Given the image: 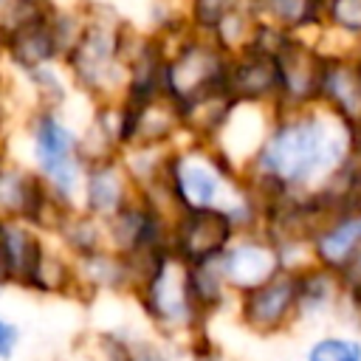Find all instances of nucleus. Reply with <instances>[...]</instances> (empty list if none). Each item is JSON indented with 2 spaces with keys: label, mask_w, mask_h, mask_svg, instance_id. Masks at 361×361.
Wrapping results in <instances>:
<instances>
[{
  "label": "nucleus",
  "mask_w": 361,
  "mask_h": 361,
  "mask_svg": "<svg viewBox=\"0 0 361 361\" xmlns=\"http://www.w3.org/2000/svg\"><path fill=\"white\" fill-rule=\"evenodd\" d=\"M189 361H223V355L217 353V347H212L209 341H206V333L203 336H197L192 344H189Z\"/></svg>",
  "instance_id": "20"
},
{
  "label": "nucleus",
  "mask_w": 361,
  "mask_h": 361,
  "mask_svg": "<svg viewBox=\"0 0 361 361\" xmlns=\"http://www.w3.org/2000/svg\"><path fill=\"white\" fill-rule=\"evenodd\" d=\"M279 68V99L276 110H305L319 104V82L324 51L316 39L285 37L274 51Z\"/></svg>",
  "instance_id": "6"
},
{
  "label": "nucleus",
  "mask_w": 361,
  "mask_h": 361,
  "mask_svg": "<svg viewBox=\"0 0 361 361\" xmlns=\"http://www.w3.org/2000/svg\"><path fill=\"white\" fill-rule=\"evenodd\" d=\"M237 234L240 228L226 209H183L172 223L169 251L186 265H203L220 259Z\"/></svg>",
  "instance_id": "5"
},
{
  "label": "nucleus",
  "mask_w": 361,
  "mask_h": 361,
  "mask_svg": "<svg viewBox=\"0 0 361 361\" xmlns=\"http://www.w3.org/2000/svg\"><path fill=\"white\" fill-rule=\"evenodd\" d=\"M361 245V200L327 206L310 234L313 262L336 271Z\"/></svg>",
  "instance_id": "9"
},
{
  "label": "nucleus",
  "mask_w": 361,
  "mask_h": 361,
  "mask_svg": "<svg viewBox=\"0 0 361 361\" xmlns=\"http://www.w3.org/2000/svg\"><path fill=\"white\" fill-rule=\"evenodd\" d=\"M0 45H3V28H0Z\"/></svg>",
  "instance_id": "23"
},
{
  "label": "nucleus",
  "mask_w": 361,
  "mask_h": 361,
  "mask_svg": "<svg viewBox=\"0 0 361 361\" xmlns=\"http://www.w3.org/2000/svg\"><path fill=\"white\" fill-rule=\"evenodd\" d=\"M305 361H361V338L353 336H319L307 353Z\"/></svg>",
  "instance_id": "17"
},
{
  "label": "nucleus",
  "mask_w": 361,
  "mask_h": 361,
  "mask_svg": "<svg viewBox=\"0 0 361 361\" xmlns=\"http://www.w3.org/2000/svg\"><path fill=\"white\" fill-rule=\"evenodd\" d=\"M8 48H11L17 62L34 68V65H39L56 54L59 37L42 17H28V20L17 23V28L8 39Z\"/></svg>",
  "instance_id": "14"
},
{
  "label": "nucleus",
  "mask_w": 361,
  "mask_h": 361,
  "mask_svg": "<svg viewBox=\"0 0 361 361\" xmlns=\"http://www.w3.org/2000/svg\"><path fill=\"white\" fill-rule=\"evenodd\" d=\"M135 197H138V183H135V175L127 161L102 158L87 166L85 203L93 217H113Z\"/></svg>",
  "instance_id": "12"
},
{
  "label": "nucleus",
  "mask_w": 361,
  "mask_h": 361,
  "mask_svg": "<svg viewBox=\"0 0 361 361\" xmlns=\"http://www.w3.org/2000/svg\"><path fill=\"white\" fill-rule=\"evenodd\" d=\"M358 144L361 135L322 104L276 110L243 178L262 200V209L279 197H310L330 189L347 172Z\"/></svg>",
  "instance_id": "1"
},
{
  "label": "nucleus",
  "mask_w": 361,
  "mask_h": 361,
  "mask_svg": "<svg viewBox=\"0 0 361 361\" xmlns=\"http://www.w3.org/2000/svg\"><path fill=\"white\" fill-rule=\"evenodd\" d=\"M11 279V265H8V254H6V240H3V226H0V285Z\"/></svg>",
  "instance_id": "22"
},
{
  "label": "nucleus",
  "mask_w": 361,
  "mask_h": 361,
  "mask_svg": "<svg viewBox=\"0 0 361 361\" xmlns=\"http://www.w3.org/2000/svg\"><path fill=\"white\" fill-rule=\"evenodd\" d=\"M226 90L234 102H251V104H274L279 99V68L274 54L259 48H245L240 54H231Z\"/></svg>",
  "instance_id": "11"
},
{
  "label": "nucleus",
  "mask_w": 361,
  "mask_h": 361,
  "mask_svg": "<svg viewBox=\"0 0 361 361\" xmlns=\"http://www.w3.org/2000/svg\"><path fill=\"white\" fill-rule=\"evenodd\" d=\"M34 147H37L39 166L54 180L56 192L68 197L79 186V141H76V135L54 116H42L34 130Z\"/></svg>",
  "instance_id": "10"
},
{
  "label": "nucleus",
  "mask_w": 361,
  "mask_h": 361,
  "mask_svg": "<svg viewBox=\"0 0 361 361\" xmlns=\"http://www.w3.org/2000/svg\"><path fill=\"white\" fill-rule=\"evenodd\" d=\"M257 25L285 37H307L324 31L327 0H245Z\"/></svg>",
  "instance_id": "13"
},
{
  "label": "nucleus",
  "mask_w": 361,
  "mask_h": 361,
  "mask_svg": "<svg viewBox=\"0 0 361 361\" xmlns=\"http://www.w3.org/2000/svg\"><path fill=\"white\" fill-rule=\"evenodd\" d=\"M14 341H17V330L0 319V358H8L11 350H14Z\"/></svg>",
  "instance_id": "21"
},
{
  "label": "nucleus",
  "mask_w": 361,
  "mask_h": 361,
  "mask_svg": "<svg viewBox=\"0 0 361 361\" xmlns=\"http://www.w3.org/2000/svg\"><path fill=\"white\" fill-rule=\"evenodd\" d=\"M141 310L147 319L169 338H189L195 341L203 336L206 313L200 310L195 290H192V265H186L180 257L166 251L158 265L149 271V276L135 290Z\"/></svg>",
  "instance_id": "3"
},
{
  "label": "nucleus",
  "mask_w": 361,
  "mask_h": 361,
  "mask_svg": "<svg viewBox=\"0 0 361 361\" xmlns=\"http://www.w3.org/2000/svg\"><path fill=\"white\" fill-rule=\"evenodd\" d=\"M166 42L164 93L183 110L212 93L226 90L231 54L212 37L189 25L161 34Z\"/></svg>",
  "instance_id": "2"
},
{
  "label": "nucleus",
  "mask_w": 361,
  "mask_h": 361,
  "mask_svg": "<svg viewBox=\"0 0 361 361\" xmlns=\"http://www.w3.org/2000/svg\"><path fill=\"white\" fill-rule=\"evenodd\" d=\"M319 104L361 135V51H324Z\"/></svg>",
  "instance_id": "8"
},
{
  "label": "nucleus",
  "mask_w": 361,
  "mask_h": 361,
  "mask_svg": "<svg viewBox=\"0 0 361 361\" xmlns=\"http://www.w3.org/2000/svg\"><path fill=\"white\" fill-rule=\"evenodd\" d=\"M127 361H178V358L152 338H133L127 341Z\"/></svg>",
  "instance_id": "19"
},
{
  "label": "nucleus",
  "mask_w": 361,
  "mask_h": 361,
  "mask_svg": "<svg viewBox=\"0 0 361 361\" xmlns=\"http://www.w3.org/2000/svg\"><path fill=\"white\" fill-rule=\"evenodd\" d=\"M324 34L344 39L350 48L361 45V0H327Z\"/></svg>",
  "instance_id": "15"
},
{
  "label": "nucleus",
  "mask_w": 361,
  "mask_h": 361,
  "mask_svg": "<svg viewBox=\"0 0 361 361\" xmlns=\"http://www.w3.org/2000/svg\"><path fill=\"white\" fill-rule=\"evenodd\" d=\"M217 268H220L228 290L237 296L243 290L262 285L285 265H282V254H279L276 243L262 228H251V231H240L231 240V245L220 254Z\"/></svg>",
  "instance_id": "7"
},
{
  "label": "nucleus",
  "mask_w": 361,
  "mask_h": 361,
  "mask_svg": "<svg viewBox=\"0 0 361 361\" xmlns=\"http://www.w3.org/2000/svg\"><path fill=\"white\" fill-rule=\"evenodd\" d=\"M302 271L282 268L262 285L234 296L240 324L254 336H279L299 322Z\"/></svg>",
  "instance_id": "4"
},
{
  "label": "nucleus",
  "mask_w": 361,
  "mask_h": 361,
  "mask_svg": "<svg viewBox=\"0 0 361 361\" xmlns=\"http://www.w3.org/2000/svg\"><path fill=\"white\" fill-rule=\"evenodd\" d=\"M245 0H186V23L192 31H200V34H212L220 20L226 14H231L237 6H243Z\"/></svg>",
  "instance_id": "16"
},
{
  "label": "nucleus",
  "mask_w": 361,
  "mask_h": 361,
  "mask_svg": "<svg viewBox=\"0 0 361 361\" xmlns=\"http://www.w3.org/2000/svg\"><path fill=\"white\" fill-rule=\"evenodd\" d=\"M336 276L344 293V305L361 316V245L336 268Z\"/></svg>",
  "instance_id": "18"
},
{
  "label": "nucleus",
  "mask_w": 361,
  "mask_h": 361,
  "mask_svg": "<svg viewBox=\"0 0 361 361\" xmlns=\"http://www.w3.org/2000/svg\"><path fill=\"white\" fill-rule=\"evenodd\" d=\"M358 51H361V45H358Z\"/></svg>",
  "instance_id": "24"
}]
</instances>
